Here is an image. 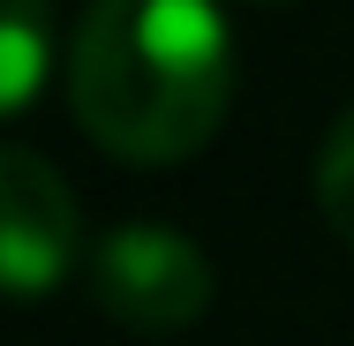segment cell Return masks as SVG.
<instances>
[{
  "label": "cell",
  "mask_w": 354,
  "mask_h": 346,
  "mask_svg": "<svg viewBox=\"0 0 354 346\" xmlns=\"http://www.w3.org/2000/svg\"><path fill=\"white\" fill-rule=\"evenodd\" d=\"M75 128L121 166H181L234 106V30L218 0H91L68 46Z\"/></svg>",
  "instance_id": "cell-1"
},
{
  "label": "cell",
  "mask_w": 354,
  "mask_h": 346,
  "mask_svg": "<svg viewBox=\"0 0 354 346\" xmlns=\"http://www.w3.org/2000/svg\"><path fill=\"white\" fill-rule=\"evenodd\" d=\"M91 301L121 331L166 339V331H189L212 309V264L189 233L136 218V226H113L91 249Z\"/></svg>",
  "instance_id": "cell-2"
},
{
  "label": "cell",
  "mask_w": 354,
  "mask_h": 346,
  "mask_svg": "<svg viewBox=\"0 0 354 346\" xmlns=\"http://www.w3.org/2000/svg\"><path fill=\"white\" fill-rule=\"evenodd\" d=\"M46 68H53V8L46 0H0V106L30 113Z\"/></svg>",
  "instance_id": "cell-4"
},
{
  "label": "cell",
  "mask_w": 354,
  "mask_h": 346,
  "mask_svg": "<svg viewBox=\"0 0 354 346\" xmlns=\"http://www.w3.org/2000/svg\"><path fill=\"white\" fill-rule=\"evenodd\" d=\"M317 211H324V226L354 249V106L332 121V136L317 151Z\"/></svg>",
  "instance_id": "cell-5"
},
{
  "label": "cell",
  "mask_w": 354,
  "mask_h": 346,
  "mask_svg": "<svg viewBox=\"0 0 354 346\" xmlns=\"http://www.w3.org/2000/svg\"><path fill=\"white\" fill-rule=\"evenodd\" d=\"M75 264V196L38 151H0V271L15 301H38Z\"/></svg>",
  "instance_id": "cell-3"
}]
</instances>
